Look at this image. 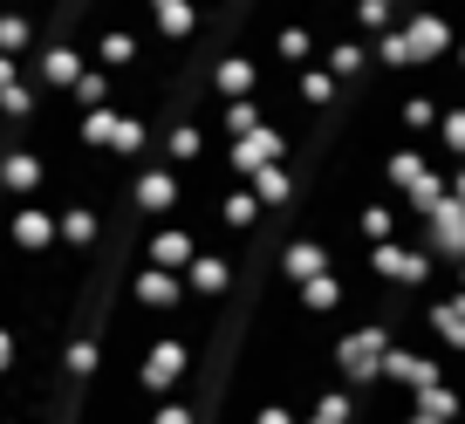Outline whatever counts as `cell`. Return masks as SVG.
Segmentation results:
<instances>
[{
    "label": "cell",
    "mask_w": 465,
    "mask_h": 424,
    "mask_svg": "<svg viewBox=\"0 0 465 424\" xmlns=\"http://www.w3.org/2000/svg\"><path fill=\"white\" fill-rule=\"evenodd\" d=\"M391 350H397V329H383V322H349V329H335V350H329V377L342 383V390H377L383 383V363H391Z\"/></svg>",
    "instance_id": "6da1fadb"
},
{
    "label": "cell",
    "mask_w": 465,
    "mask_h": 424,
    "mask_svg": "<svg viewBox=\"0 0 465 424\" xmlns=\"http://www.w3.org/2000/svg\"><path fill=\"white\" fill-rule=\"evenodd\" d=\"M363 267L383 281V288H404V294H431L438 261L418 247V240H383V247H363Z\"/></svg>",
    "instance_id": "7a4b0ae2"
},
{
    "label": "cell",
    "mask_w": 465,
    "mask_h": 424,
    "mask_svg": "<svg viewBox=\"0 0 465 424\" xmlns=\"http://www.w3.org/2000/svg\"><path fill=\"white\" fill-rule=\"evenodd\" d=\"M192 377V342L185 336H151L144 342V356L131 363V383H137V397H172V383H185Z\"/></svg>",
    "instance_id": "3957f363"
},
{
    "label": "cell",
    "mask_w": 465,
    "mask_h": 424,
    "mask_svg": "<svg viewBox=\"0 0 465 424\" xmlns=\"http://www.w3.org/2000/svg\"><path fill=\"white\" fill-rule=\"evenodd\" d=\"M335 261H342V247H335V233H322V226H302V233L281 240V281H288V288L329 274Z\"/></svg>",
    "instance_id": "277c9868"
},
{
    "label": "cell",
    "mask_w": 465,
    "mask_h": 424,
    "mask_svg": "<svg viewBox=\"0 0 465 424\" xmlns=\"http://www.w3.org/2000/svg\"><path fill=\"white\" fill-rule=\"evenodd\" d=\"M383 383L404 390V397H424L431 383H445V350H418L411 336H397L391 363H383Z\"/></svg>",
    "instance_id": "5b68a950"
},
{
    "label": "cell",
    "mask_w": 465,
    "mask_h": 424,
    "mask_svg": "<svg viewBox=\"0 0 465 424\" xmlns=\"http://www.w3.org/2000/svg\"><path fill=\"white\" fill-rule=\"evenodd\" d=\"M185 178H178V164H137L131 172V205L144 212V220H172L178 205H185Z\"/></svg>",
    "instance_id": "8992f818"
},
{
    "label": "cell",
    "mask_w": 465,
    "mask_h": 424,
    "mask_svg": "<svg viewBox=\"0 0 465 424\" xmlns=\"http://www.w3.org/2000/svg\"><path fill=\"white\" fill-rule=\"evenodd\" d=\"M199 261V220L185 212V226L178 220H158L144 233V267H164V274H185V267Z\"/></svg>",
    "instance_id": "52a82bcc"
},
{
    "label": "cell",
    "mask_w": 465,
    "mask_h": 424,
    "mask_svg": "<svg viewBox=\"0 0 465 424\" xmlns=\"http://www.w3.org/2000/svg\"><path fill=\"white\" fill-rule=\"evenodd\" d=\"M7 253H28V261H42L48 247H62V233H55V212H48L42 199H28V205H15L7 212Z\"/></svg>",
    "instance_id": "ba28073f"
},
{
    "label": "cell",
    "mask_w": 465,
    "mask_h": 424,
    "mask_svg": "<svg viewBox=\"0 0 465 424\" xmlns=\"http://www.w3.org/2000/svg\"><path fill=\"white\" fill-rule=\"evenodd\" d=\"M261 55H253L247 42L240 48H226V55L213 62V103H247V96H261Z\"/></svg>",
    "instance_id": "9c48e42d"
},
{
    "label": "cell",
    "mask_w": 465,
    "mask_h": 424,
    "mask_svg": "<svg viewBox=\"0 0 465 424\" xmlns=\"http://www.w3.org/2000/svg\"><path fill=\"white\" fill-rule=\"evenodd\" d=\"M0 192H7L15 205L42 199V192H48V151H35V144H7V158H0Z\"/></svg>",
    "instance_id": "30bf717a"
},
{
    "label": "cell",
    "mask_w": 465,
    "mask_h": 424,
    "mask_svg": "<svg viewBox=\"0 0 465 424\" xmlns=\"http://www.w3.org/2000/svg\"><path fill=\"white\" fill-rule=\"evenodd\" d=\"M411 233H418V247L431 253V261H445V267H459V261H465V212L451 205V192H445V205H438L431 220L411 226Z\"/></svg>",
    "instance_id": "8fae6325"
},
{
    "label": "cell",
    "mask_w": 465,
    "mask_h": 424,
    "mask_svg": "<svg viewBox=\"0 0 465 424\" xmlns=\"http://www.w3.org/2000/svg\"><path fill=\"white\" fill-rule=\"evenodd\" d=\"M83 69H89L83 42H42V48H35V83H42V89H55V96H75Z\"/></svg>",
    "instance_id": "7c38bea8"
},
{
    "label": "cell",
    "mask_w": 465,
    "mask_h": 424,
    "mask_svg": "<svg viewBox=\"0 0 465 424\" xmlns=\"http://www.w3.org/2000/svg\"><path fill=\"white\" fill-rule=\"evenodd\" d=\"M144 35L131 28V21H103L96 28V69H110V75H131L137 62H144Z\"/></svg>",
    "instance_id": "4fadbf2b"
},
{
    "label": "cell",
    "mask_w": 465,
    "mask_h": 424,
    "mask_svg": "<svg viewBox=\"0 0 465 424\" xmlns=\"http://www.w3.org/2000/svg\"><path fill=\"white\" fill-rule=\"evenodd\" d=\"M144 7H151V28H158L164 48L199 42V28H205V7H199V0H144Z\"/></svg>",
    "instance_id": "5bb4252c"
},
{
    "label": "cell",
    "mask_w": 465,
    "mask_h": 424,
    "mask_svg": "<svg viewBox=\"0 0 465 424\" xmlns=\"http://www.w3.org/2000/svg\"><path fill=\"white\" fill-rule=\"evenodd\" d=\"M131 294H137V308H144V315H172V308L192 301V294H185V274H164V267H137V274H131Z\"/></svg>",
    "instance_id": "9a60e30c"
},
{
    "label": "cell",
    "mask_w": 465,
    "mask_h": 424,
    "mask_svg": "<svg viewBox=\"0 0 465 424\" xmlns=\"http://www.w3.org/2000/svg\"><path fill=\"white\" fill-rule=\"evenodd\" d=\"M322 62H329V75H335L342 89H349V83H363V75H377V48H370L356 28H342V35H335Z\"/></svg>",
    "instance_id": "2e32d148"
},
{
    "label": "cell",
    "mask_w": 465,
    "mask_h": 424,
    "mask_svg": "<svg viewBox=\"0 0 465 424\" xmlns=\"http://www.w3.org/2000/svg\"><path fill=\"white\" fill-rule=\"evenodd\" d=\"M55 233H62V253H96L103 247V212H96V205H83V199H62Z\"/></svg>",
    "instance_id": "e0dca14e"
},
{
    "label": "cell",
    "mask_w": 465,
    "mask_h": 424,
    "mask_svg": "<svg viewBox=\"0 0 465 424\" xmlns=\"http://www.w3.org/2000/svg\"><path fill=\"white\" fill-rule=\"evenodd\" d=\"M232 274H240V267H232V253H199V261L185 267V294H192V301H226V294H232Z\"/></svg>",
    "instance_id": "ac0fdd59"
},
{
    "label": "cell",
    "mask_w": 465,
    "mask_h": 424,
    "mask_svg": "<svg viewBox=\"0 0 465 424\" xmlns=\"http://www.w3.org/2000/svg\"><path fill=\"white\" fill-rule=\"evenodd\" d=\"M219 226H226L232 240H247V233H261V226H267V205L253 199V192L240 185V178H232V185L219 192Z\"/></svg>",
    "instance_id": "d6986e66"
},
{
    "label": "cell",
    "mask_w": 465,
    "mask_h": 424,
    "mask_svg": "<svg viewBox=\"0 0 465 424\" xmlns=\"http://www.w3.org/2000/svg\"><path fill=\"white\" fill-rule=\"evenodd\" d=\"M69 131H75V144H83V151H103V158H110L116 131H124V103H103V110H75Z\"/></svg>",
    "instance_id": "ffe728a7"
},
{
    "label": "cell",
    "mask_w": 465,
    "mask_h": 424,
    "mask_svg": "<svg viewBox=\"0 0 465 424\" xmlns=\"http://www.w3.org/2000/svg\"><path fill=\"white\" fill-rule=\"evenodd\" d=\"M302 424H363V397L342 390V383H322V390L308 397Z\"/></svg>",
    "instance_id": "44dd1931"
},
{
    "label": "cell",
    "mask_w": 465,
    "mask_h": 424,
    "mask_svg": "<svg viewBox=\"0 0 465 424\" xmlns=\"http://www.w3.org/2000/svg\"><path fill=\"white\" fill-rule=\"evenodd\" d=\"M288 96L302 103V110H335V103H342V83L329 75V62H308V69L288 75Z\"/></svg>",
    "instance_id": "7402d4cb"
},
{
    "label": "cell",
    "mask_w": 465,
    "mask_h": 424,
    "mask_svg": "<svg viewBox=\"0 0 465 424\" xmlns=\"http://www.w3.org/2000/svg\"><path fill=\"white\" fill-rule=\"evenodd\" d=\"M349 226H356V240H363V247L404 240V212H397L391 199H370V205H356V212H349Z\"/></svg>",
    "instance_id": "603a6c76"
},
{
    "label": "cell",
    "mask_w": 465,
    "mask_h": 424,
    "mask_svg": "<svg viewBox=\"0 0 465 424\" xmlns=\"http://www.w3.org/2000/svg\"><path fill=\"white\" fill-rule=\"evenodd\" d=\"M397 123H404V144H418L424 131L438 137V123H445V103H438L431 89H404V103H397Z\"/></svg>",
    "instance_id": "cb8c5ba5"
},
{
    "label": "cell",
    "mask_w": 465,
    "mask_h": 424,
    "mask_svg": "<svg viewBox=\"0 0 465 424\" xmlns=\"http://www.w3.org/2000/svg\"><path fill=\"white\" fill-rule=\"evenodd\" d=\"M247 192L267 205V212H288L294 192H302V172H294V158H288V164H267L261 178H247Z\"/></svg>",
    "instance_id": "d4e9b609"
},
{
    "label": "cell",
    "mask_w": 465,
    "mask_h": 424,
    "mask_svg": "<svg viewBox=\"0 0 465 424\" xmlns=\"http://www.w3.org/2000/svg\"><path fill=\"white\" fill-rule=\"evenodd\" d=\"M35 48H42V21H35L21 0H15V7H0V55L21 62V55H35Z\"/></svg>",
    "instance_id": "484cf974"
},
{
    "label": "cell",
    "mask_w": 465,
    "mask_h": 424,
    "mask_svg": "<svg viewBox=\"0 0 465 424\" xmlns=\"http://www.w3.org/2000/svg\"><path fill=\"white\" fill-rule=\"evenodd\" d=\"M315 48H322V42H315V28H308L302 15L274 28V62H281L288 75H294V69H308V62H315Z\"/></svg>",
    "instance_id": "4316f807"
},
{
    "label": "cell",
    "mask_w": 465,
    "mask_h": 424,
    "mask_svg": "<svg viewBox=\"0 0 465 424\" xmlns=\"http://www.w3.org/2000/svg\"><path fill=\"white\" fill-rule=\"evenodd\" d=\"M267 123H274L267 96H247V103H219V131H226V144H232V137H253V131H267Z\"/></svg>",
    "instance_id": "83f0119b"
},
{
    "label": "cell",
    "mask_w": 465,
    "mask_h": 424,
    "mask_svg": "<svg viewBox=\"0 0 465 424\" xmlns=\"http://www.w3.org/2000/svg\"><path fill=\"white\" fill-rule=\"evenodd\" d=\"M397 21H404V7H391V0H349V28L370 35V42H383Z\"/></svg>",
    "instance_id": "f1b7e54d"
},
{
    "label": "cell",
    "mask_w": 465,
    "mask_h": 424,
    "mask_svg": "<svg viewBox=\"0 0 465 424\" xmlns=\"http://www.w3.org/2000/svg\"><path fill=\"white\" fill-rule=\"evenodd\" d=\"M75 110H103V103H116V75L110 69H96V55H89V69H83V83H75Z\"/></svg>",
    "instance_id": "f546056e"
},
{
    "label": "cell",
    "mask_w": 465,
    "mask_h": 424,
    "mask_svg": "<svg viewBox=\"0 0 465 424\" xmlns=\"http://www.w3.org/2000/svg\"><path fill=\"white\" fill-rule=\"evenodd\" d=\"M431 144L445 151V164H465V103H445V123H438Z\"/></svg>",
    "instance_id": "4dcf8cb0"
},
{
    "label": "cell",
    "mask_w": 465,
    "mask_h": 424,
    "mask_svg": "<svg viewBox=\"0 0 465 424\" xmlns=\"http://www.w3.org/2000/svg\"><path fill=\"white\" fill-rule=\"evenodd\" d=\"M144 424H205V410L192 404V397H158V404H151V418Z\"/></svg>",
    "instance_id": "1f68e13d"
},
{
    "label": "cell",
    "mask_w": 465,
    "mask_h": 424,
    "mask_svg": "<svg viewBox=\"0 0 465 424\" xmlns=\"http://www.w3.org/2000/svg\"><path fill=\"white\" fill-rule=\"evenodd\" d=\"M247 424H302V404H288V397H261V404L247 410Z\"/></svg>",
    "instance_id": "d6a6232c"
},
{
    "label": "cell",
    "mask_w": 465,
    "mask_h": 424,
    "mask_svg": "<svg viewBox=\"0 0 465 424\" xmlns=\"http://www.w3.org/2000/svg\"><path fill=\"white\" fill-rule=\"evenodd\" d=\"M15 370H21V336H15L7 322H0V383L15 377Z\"/></svg>",
    "instance_id": "836d02e7"
},
{
    "label": "cell",
    "mask_w": 465,
    "mask_h": 424,
    "mask_svg": "<svg viewBox=\"0 0 465 424\" xmlns=\"http://www.w3.org/2000/svg\"><path fill=\"white\" fill-rule=\"evenodd\" d=\"M445 192H451V205L465 212V164H445Z\"/></svg>",
    "instance_id": "e575fe53"
},
{
    "label": "cell",
    "mask_w": 465,
    "mask_h": 424,
    "mask_svg": "<svg viewBox=\"0 0 465 424\" xmlns=\"http://www.w3.org/2000/svg\"><path fill=\"white\" fill-rule=\"evenodd\" d=\"M21 75H28V69H21L15 55H0V89H7V83H21Z\"/></svg>",
    "instance_id": "d590c367"
},
{
    "label": "cell",
    "mask_w": 465,
    "mask_h": 424,
    "mask_svg": "<svg viewBox=\"0 0 465 424\" xmlns=\"http://www.w3.org/2000/svg\"><path fill=\"white\" fill-rule=\"evenodd\" d=\"M397 424H445V418H424V410H411V404H404V410H397Z\"/></svg>",
    "instance_id": "8d00e7d4"
},
{
    "label": "cell",
    "mask_w": 465,
    "mask_h": 424,
    "mask_svg": "<svg viewBox=\"0 0 465 424\" xmlns=\"http://www.w3.org/2000/svg\"><path fill=\"white\" fill-rule=\"evenodd\" d=\"M451 75H465V35H459V48H451Z\"/></svg>",
    "instance_id": "74e56055"
},
{
    "label": "cell",
    "mask_w": 465,
    "mask_h": 424,
    "mask_svg": "<svg viewBox=\"0 0 465 424\" xmlns=\"http://www.w3.org/2000/svg\"><path fill=\"white\" fill-rule=\"evenodd\" d=\"M451 288H459V294H465V261H459V267H451Z\"/></svg>",
    "instance_id": "f35d334b"
},
{
    "label": "cell",
    "mask_w": 465,
    "mask_h": 424,
    "mask_svg": "<svg viewBox=\"0 0 465 424\" xmlns=\"http://www.w3.org/2000/svg\"><path fill=\"white\" fill-rule=\"evenodd\" d=\"M0 158H7V131H0Z\"/></svg>",
    "instance_id": "ab89813d"
},
{
    "label": "cell",
    "mask_w": 465,
    "mask_h": 424,
    "mask_svg": "<svg viewBox=\"0 0 465 424\" xmlns=\"http://www.w3.org/2000/svg\"><path fill=\"white\" fill-rule=\"evenodd\" d=\"M219 7H240V0H219Z\"/></svg>",
    "instance_id": "60d3db41"
}]
</instances>
